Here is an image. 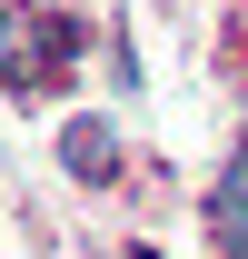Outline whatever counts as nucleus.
Masks as SVG:
<instances>
[{
	"mask_svg": "<svg viewBox=\"0 0 248 259\" xmlns=\"http://www.w3.org/2000/svg\"><path fill=\"white\" fill-rule=\"evenodd\" d=\"M60 160L80 169V180H109V160H119V130H109V120H70V130H60Z\"/></svg>",
	"mask_w": 248,
	"mask_h": 259,
	"instance_id": "f257e3e1",
	"label": "nucleus"
},
{
	"mask_svg": "<svg viewBox=\"0 0 248 259\" xmlns=\"http://www.w3.org/2000/svg\"><path fill=\"white\" fill-rule=\"evenodd\" d=\"M209 229L228 239V249H248V160L218 169V190H209Z\"/></svg>",
	"mask_w": 248,
	"mask_h": 259,
	"instance_id": "f03ea898",
	"label": "nucleus"
},
{
	"mask_svg": "<svg viewBox=\"0 0 248 259\" xmlns=\"http://www.w3.org/2000/svg\"><path fill=\"white\" fill-rule=\"evenodd\" d=\"M0 40H10V10H0Z\"/></svg>",
	"mask_w": 248,
	"mask_h": 259,
	"instance_id": "7ed1b4c3",
	"label": "nucleus"
},
{
	"mask_svg": "<svg viewBox=\"0 0 248 259\" xmlns=\"http://www.w3.org/2000/svg\"><path fill=\"white\" fill-rule=\"evenodd\" d=\"M129 259H149V249H129Z\"/></svg>",
	"mask_w": 248,
	"mask_h": 259,
	"instance_id": "20e7f679",
	"label": "nucleus"
},
{
	"mask_svg": "<svg viewBox=\"0 0 248 259\" xmlns=\"http://www.w3.org/2000/svg\"><path fill=\"white\" fill-rule=\"evenodd\" d=\"M238 259H248V249H238Z\"/></svg>",
	"mask_w": 248,
	"mask_h": 259,
	"instance_id": "39448f33",
	"label": "nucleus"
}]
</instances>
